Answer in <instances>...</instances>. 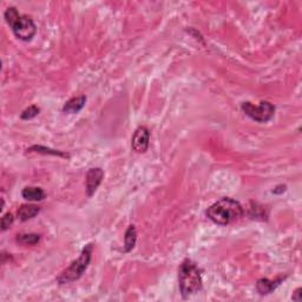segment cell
Instances as JSON below:
<instances>
[{"label": "cell", "mask_w": 302, "mask_h": 302, "mask_svg": "<svg viewBox=\"0 0 302 302\" xmlns=\"http://www.w3.org/2000/svg\"><path fill=\"white\" fill-rule=\"evenodd\" d=\"M252 205H254V207L249 208V216L254 220H261V221L267 220V217H268V213H266L264 207L257 204V203H254Z\"/></svg>", "instance_id": "15"}, {"label": "cell", "mask_w": 302, "mask_h": 302, "mask_svg": "<svg viewBox=\"0 0 302 302\" xmlns=\"http://www.w3.org/2000/svg\"><path fill=\"white\" fill-rule=\"evenodd\" d=\"M85 103H86V96L84 95L71 98V100H69L65 104H64L63 112L70 113V115L78 113L84 106H85Z\"/></svg>", "instance_id": "9"}, {"label": "cell", "mask_w": 302, "mask_h": 302, "mask_svg": "<svg viewBox=\"0 0 302 302\" xmlns=\"http://www.w3.org/2000/svg\"><path fill=\"white\" fill-rule=\"evenodd\" d=\"M23 199L26 201L31 202H38L43 201L45 199V191L39 187H25L22 191Z\"/></svg>", "instance_id": "10"}, {"label": "cell", "mask_w": 302, "mask_h": 302, "mask_svg": "<svg viewBox=\"0 0 302 302\" xmlns=\"http://www.w3.org/2000/svg\"><path fill=\"white\" fill-rule=\"evenodd\" d=\"M178 286L183 299L190 298L202 290V272L195 262L185 258L178 269Z\"/></svg>", "instance_id": "2"}, {"label": "cell", "mask_w": 302, "mask_h": 302, "mask_svg": "<svg viewBox=\"0 0 302 302\" xmlns=\"http://www.w3.org/2000/svg\"><path fill=\"white\" fill-rule=\"evenodd\" d=\"M245 210L240 202L230 197H223L211 204L207 210V217L220 226H228L242 219Z\"/></svg>", "instance_id": "1"}, {"label": "cell", "mask_w": 302, "mask_h": 302, "mask_svg": "<svg viewBox=\"0 0 302 302\" xmlns=\"http://www.w3.org/2000/svg\"><path fill=\"white\" fill-rule=\"evenodd\" d=\"M16 241L19 243V245L23 246H36L38 242L40 241V235L38 234H18L16 237Z\"/></svg>", "instance_id": "13"}, {"label": "cell", "mask_w": 302, "mask_h": 302, "mask_svg": "<svg viewBox=\"0 0 302 302\" xmlns=\"http://www.w3.org/2000/svg\"><path fill=\"white\" fill-rule=\"evenodd\" d=\"M137 241V231H136L135 226H127L126 234H124V252H129L133 249Z\"/></svg>", "instance_id": "12"}, {"label": "cell", "mask_w": 302, "mask_h": 302, "mask_svg": "<svg viewBox=\"0 0 302 302\" xmlns=\"http://www.w3.org/2000/svg\"><path fill=\"white\" fill-rule=\"evenodd\" d=\"M40 211V207L34 204H23L20 205V208L17 211V215H18V219L23 222L25 221H28L31 219H33L34 216H37Z\"/></svg>", "instance_id": "11"}, {"label": "cell", "mask_w": 302, "mask_h": 302, "mask_svg": "<svg viewBox=\"0 0 302 302\" xmlns=\"http://www.w3.org/2000/svg\"><path fill=\"white\" fill-rule=\"evenodd\" d=\"M150 143V131L147 126H138L131 139L132 150L137 153H144Z\"/></svg>", "instance_id": "6"}, {"label": "cell", "mask_w": 302, "mask_h": 302, "mask_svg": "<svg viewBox=\"0 0 302 302\" xmlns=\"http://www.w3.org/2000/svg\"><path fill=\"white\" fill-rule=\"evenodd\" d=\"M104 178V171L101 168H92L86 174V194L91 197L96 193Z\"/></svg>", "instance_id": "7"}, {"label": "cell", "mask_w": 302, "mask_h": 302, "mask_svg": "<svg viewBox=\"0 0 302 302\" xmlns=\"http://www.w3.org/2000/svg\"><path fill=\"white\" fill-rule=\"evenodd\" d=\"M4 18L12 28L14 36L23 42H30L36 36L37 26L33 19L26 14H20L16 7H7L4 13Z\"/></svg>", "instance_id": "3"}, {"label": "cell", "mask_w": 302, "mask_h": 302, "mask_svg": "<svg viewBox=\"0 0 302 302\" xmlns=\"http://www.w3.org/2000/svg\"><path fill=\"white\" fill-rule=\"evenodd\" d=\"M301 292H302L301 288L295 289L294 293H293V295H292V300H294L296 302H300L301 301Z\"/></svg>", "instance_id": "19"}, {"label": "cell", "mask_w": 302, "mask_h": 302, "mask_svg": "<svg viewBox=\"0 0 302 302\" xmlns=\"http://www.w3.org/2000/svg\"><path fill=\"white\" fill-rule=\"evenodd\" d=\"M241 109L249 118L258 123H267L275 115V106L267 101H260L258 105H254L251 101H245L241 105Z\"/></svg>", "instance_id": "5"}, {"label": "cell", "mask_w": 302, "mask_h": 302, "mask_svg": "<svg viewBox=\"0 0 302 302\" xmlns=\"http://www.w3.org/2000/svg\"><path fill=\"white\" fill-rule=\"evenodd\" d=\"M28 152H38V153H44V155H53V156H60V157H70L68 153L63 152L59 150H53L50 148L42 147V145H33L30 149H27Z\"/></svg>", "instance_id": "14"}, {"label": "cell", "mask_w": 302, "mask_h": 302, "mask_svg": "<svg viewBox=\"0 0 302 302\" xmlns=\"http://www.w3.org/2000/svg\"><path fill=\"white\" fill-rule=\"evenodd\" d=\"M92 247L91 243L85 246L80 252L79 257L75 260L65 271H63L57 277V282L59 284H68L72 283L75 281L79 280L83 277V274L88 269L90 262H91L92 256Z\"/></svg>", "instance_id": "4"}, {"label": "cell", "mask_w": 302, "mask_h": 302, "mask_svg": "<svg viewBox=\"0 0 302 302\" xmlns=\"http://www.w3.org/2000/svg\"><path fill=\"white\" fill-rule=\"evenodd\" d=\"M14 217L11 213H6L2 215L1 217V231H6L8 228H11V226L13 225Z\"/></svg>", "instance_id": "17"}, {"label": "cell", "mask_w": 302, "mask_h": 302, "mask_svg": "<svg viewBox=\"0 0 302 302\" xmlns=\"http://www.w3.org/2000/svg\"><path fill=\"white\" fill-rule=\"evenodd\" d=\"M287 187L283 184H280V185H277V187L274 188V190H273V194H275V195H281V194H283L284 191H286Z\"/></svg>", "instance_id": "18"}, {"label": "cell", "mask_w": 302, "mask_h": 302, "mask_svg": "<svg viewBox=\"0 0 302 302\" xmlns=\"http://www.w3.org/2000/svg\"><path fill=\"white\" fill-rule=\"evenodd\" d=\"M40 109L37 105H31L30 107H27V109H25L24 111L22 112V115H20V118L24 121H28L32 120V118L37 117L38 115H39Z\"/></svg>", "instance_id": "16"}, {"label": "cell", "mask_w": 302, "mask_h": 302, "mask_svg": "<svg viewBox=\"0 0 302 302\" xmlns=\"http://www.w3.org/2000/svg\"><path fill=\"white\" fill-rule=\"evenodd\" d=\"M286 277H277L275 280H269V278H260L256 282V290L260 295H268L274 292L275 289L280 286L281 282Z\"/></svg>", "instance_id": "8"}]
</instances>
